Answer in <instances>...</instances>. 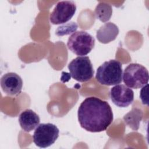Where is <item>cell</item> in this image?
Here are the masks:
<instances>
[{
    "label": "cell",
    "instance_id": "9",
    "mask_svg": "<svg viewBox=\"0 0 149 149\" xmlns=\"http://www.w3.org/2000/svg\"><path fill=\"white\" fill-rule=\"evenodd\" d=\"M1 86L6 94L10 96H17L22 91L23 81L20 76L17 73L9 72L2 76Z\"/></svg>",
    "mask_w": 149,
    "mask_h": 149
},
{
    "label": "cell",
    "instance_id": "15",
    "mask_svg": "<svg viewBox=\"0 0 149 149\" xmlns=\"http://www.w3.org/2000/svg\"><path fill=\"white\" fill-rule=\"evenodd\" d=\"M148 84H146L144 86H143L140 91V98L141 100V102L144 105H148Z\"/></svg>",
    "mask_w": 149,
    "mask_h": 149
},
{
    "label": "cell",
    "instance_id": "14",
    "mask_svg": "<svg viewBox=\"0 0 149 149\" xmlns=\"http://www.w3.org/2000/svg\"><path fill=\"white\" fill-rule=\"evenodd\" d=\"M77 27L78 26L76 23L70 22L59 26L55 31V34L58 36L68 35L74 32L77 29Z\"/></svg>",
    "mask_w": 149,
    "mask_h": 149
},
{
    "label": "cell",
    "instance_id": "3",
    "mask_svg": "<svg viewBox=\"0 0 149 149\" xmlns=\"http://www.w3.org/2000/svg\"><path fill=\"white\" fill-rule=\"evenodd\" d=\"M95 38L84 31L73 33L68 38L67 46L73 53L78 56L87 55L94 48Z\"/></svg>",
    "mask_w": 149,
    "mask_h": 149
},
{
    "label": "cell",
    "instance_id": "5",
    "mask_svg": "<svg viewBox=\"0 0 149 149\" xmlns=\"http://www.w3.org/2000/svg\"><path fill=\"white\" fill-rule=\"evenodd\" d=\"M70 76L79 82H86L92 79L94 69L90 58L88 56H77L68 65Z\"/></svg>",
    "mask_w": 149,
    "mask_h": 149
},
{
    "label": "cell",
    "instance_id": "8",
    "mask_svg": "<svg viewBox=\"0 0 149 149\" xmlns=\"http://www.w3.org/2000/svg\"><path fill=\"white\" fill-rule=\"evenodd\" d=\"M110 97L113 103L122 108L130 105L134 100L133 91L123 84H117L110 90Z\"/></svg>",
    "mask_w": 149,
    "mask_h": 149
},
{
    "label": "cell",
    "instance_id": "7",
    "mask_svg": "<svg viewBox=\"0 0 149 149\" xmlns=\"http://www.w3.org/2000/svg\"><path fill=\"white\" fill-rule=\"evenodd\" d=\"M76 11V6L73 1H60L50 13V22L53 24H64L72 19Z\"/></svg>",
    "mask_w": 149,
    "mask_h": 149
},
{
    "label": "cell",
    "instance_id": "11",
    "mask_svg": "<svg viewBox=\"0 0 149 149\" xmlns=\"http://www.w3.org/2000/svg\"><path fill=\"white\" fill-rule=\"evenodd\" d=\"M39 116L33 110L27 109L23 111L19 116V122L21 128L26 132H30L39 125Z\"/></svg>",
    "mask_w": 149,
    "mask_h": 149
},
{
    "label": "cell",
    "instance_id": "12",
    "mask_svg": "<svg viewBox=\"0 0 149 149\" xmlns=\"http://www.w3.org/2000/svg\"><path fill=\"white\" fill-rule=\"evenodd\" d=\"M143 118V112L139 108H133L123 117L125 122L134 130H137Z\"/></svg>",
    "mask_w": 149,
    "mask_h": 149
},
{
    "label": "cell",
    "instance_id": "1",
    "mask_svg": "<svg viewBox=\"0 0 149 149\" xmlns=\"http://www.w3.org/2000/svg\"><path fill=\"white\" fill-rule=\"evenodd\" d=\"M77 116L81 127L93 133L106 130L113 119L109 104L95 97H87L80 104Z\"/></svg>",
    "mask_w": 149,
    "mask_h": 149
},
{
    "label": "cell",
    "instance_id": "13",
    "mask_svg": "<svg viewBox=\"0 0 149 149\" xmlns=\"http://www.w3.org/2000/svg\"><path fill=\"white\" fill-rule=\"evenodd\" d=\"M95 15L96 17L102 22H107L111 17L112 8L111 5L105 2H100L95 7Z\"/></svg>",
    "mask_w": 149,
    "mask_h": 149
},
{
    "label": "cell",
    "instance_id": "4",
    "mask_svg": "<svg viewBox=\"0 0 149 149\" xmlns=\"http://www.w3.org/2000/svg\"><path fill=\"white\" fill-rule=\"evenodd\" d=\"M122 79L127 87L138 89L148 84V72L140 64L130 63L125 69Z\"/></svg>",
    "mask_w": 149,
    "mask_h": 149
},
{
    "label": "cell",
    "instance_id": "6",
    "mask_svg": "<svg viewBox=\"0 0 149 149\" xmlns=\"http://www.w3.org/2000/svg\"><path fill=\"white\" fill-rule=\"evenodd\" d=\"M59 130L52 123H41L37 126L33 135V142L40 148H47L53 144L59 137Z\"/></svg>",
    "mask_w": 149,
    "mask_h": 149
},
{
    "label": "cell",
    "instance_id": "2",
    "mask_svg": "<svg viewBox=\"0 0 149 149\" xmlns=\"http://www.w3.org/2000/svg\"><path fill=\"white\" fill-rule=\"evenodd\" d=\"M123 70L122 63L115 59L104 62L97 69L95 79L98 83L104 86H112L122 81Z\"/></svg>",
    "mask_w": 149,
    "mask_h": 149
},
{
    "label": "cell",
    "instance_id": "10",
    "mask_svg": "<svg viewBox=\"0 0 149 149\" xmlns=\"http://www.w3.org/2000/svg\"><path fill=\"white\" fill-rule=\"evenodd\" d=\"M119 34L118 27L112 22L104 23L97 31L96 37L102 44H107L115 40Z\"/></svg>",
    "mask_w": 149,
    "mask_h": 149
}]
</instances>
